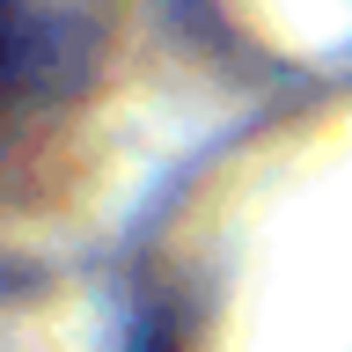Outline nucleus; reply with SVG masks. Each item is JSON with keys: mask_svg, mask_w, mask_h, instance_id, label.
Returning <instances> with one entry per match:
<instances>
[{"mask_svg": "<svg viewBox=\"0 0 352 352\" xmlns=\"http://www.w3.org/2000/svg\"><path fill=\"white\" fill-rule=\"evenodd\" d=\"M74 81V37L37 0H0V140Z\"/></svg>", "mask_w": 352, "mask_h": 352, "instance_id": "f257e3e1", "label": "nucleus"}]
</instances>
